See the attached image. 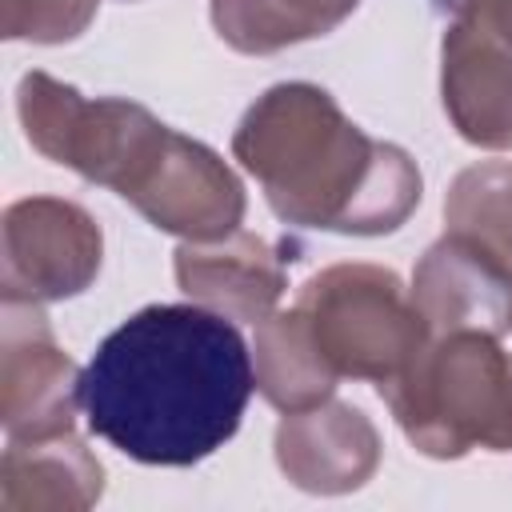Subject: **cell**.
I'll return each instance as SVG.
<instances>
[{
  "instance_id": "cell-15",
  "label": "cell",
  "mask_w": 512,
  "mask_h": 512,
  "mask_svg": "<svg viewBox=\"0 0 512 512\" xmlns=\"http://www.w3.org/2000/svg\"><path fill=\"white\" fill-rule=\"evenodd\" d=\"M444 232L472 244L512 280V160H480L452 180Z\"/></svg>"
},
{
  "instance_id": "cell-8",
  "label": "cell",
  "mask_w": 512,
  "mask_h": 512,
  "mask_svg": "<svg viewBox=\"0 0 512 512\" xmlns=\"http://www.w3.org/2000/svg\"><path fill=\"white\" fill-rule=\"evenodd\" d=\"M276 464L300 492H356L380 468V432L356 404L328 396L312 408L284 412L276 424Z\"/></svg>"
},
{
  "instance_id": "cell-4",
  "label": "cell",
  "mask_w": 512,
  "mask_h": 512,
  "mask_svg": "<svg viewBox=\"0 0 512 512\" xmlns=\"http://www.w3.org/2000/svg\"><path fill=\"white\" fill-rule=\"evenodd\" d=\"M296 308L336 368V376L388 384L428 344V324L412 304V288L384 264H332L304 280Z\"/></svg>"
},
{
  "instance_id": "cell-3",
  "label": "cell",
  "mask_w": 512,
  "mask_h": 512,
  "mask_svg": "<svg viewBox=\"0 0 512 512\" xmlns=\"http://www.w3.org/2000/svg\"><path fill=\"white\" fill-rule=\"evenodd\" d=\"M380 400L408 444L432 460H460L476 448L512 452V352L492 332L428 336L420 356L380 384Z\"/></svg>"
},
{
  "instance_id": "cell-1",
  "label": "cell",
  "mask_w": 512,
  "mask_h": 512,
  "mask_svg": "<svg viewBox=\"0 0 512 512\" xmlns=\"http://www.w3.org/2000/svg\"><path fill=\"white\" fill-rule=\"evenodd\" d=\"M256 388L236 320L204 304H152L112 328L84 368L88 428L136 464L188 468L224 448Z\"/></svg>"
},
{
  "instance_id": "cell-5",
  "label": "cell",
  "mask_w": 512,
  "mask_h": 512,
  "mask_svg": "<svg viewBox=\"0 0 512 512\" xmlns=\"http://www.w3.org/2000/svg\"><path fill=\"white\" fill-rule=\"evenodd\" d=\"M152 228L180 240H216L244 220V184L200 140L164 128L140 168L116 192Z\"/></svg>"
},
{
  "instance_id": "cell-10",
  "label": "cell",
  "mask_w": 512,
  "mask_h": 512,
  "mask_svg": "<svg viewBox=\"0 0 512 512\" xmlns=\"http://www.w3.org/2000/svg\"><path fill=\"white\" fill-rule=\"evenodd\" d=\"M440 100L476 148H512V52L452 16L440 40Z\"/></svg>"
},
{
  "instance_id": "cell-14",
  "label": "cell",
  "mask_w": 512,
  "mask_h": 512,
  "mask_svg": "<svg viewBox=\"0 0 512 512\" xmlns=\"http://www.w3.org/2000/svg\"><path fill=\"white\" fill-rule=\"evenodd\" d=\"M360 0H208L216 36L244 56H272L280 48L328 36L356 12Z\"/></svg>"
},
{
  "instance_id": "cell-13",
  "label": "cell",
  "mask_w": 512,
  "mask_h": 512,
  "mask_svg": "<svg viewBox=\"0 0 512 512\" xmlns=\"http://www.w3.org/2000/svg\"><path fill=\"white\" fill-rule=\"evenodd\" d=\"M252 368L260 396L280 412H300L336 392V368L324 360L308 316L292 308H276L256 324Z\"/></svg>"
},
{
  "instance_id": "cell-6",
  "label": "cell",
  "mask_w": 512,
  "mask_h": 512,
  "mask_svg": "<svg viewBox=\"0 0 512 512\" xmlns=\"http://www.w3.org/2000/svg\"><path fill=\"white\" fill-rule=\"evenodd\" d=\"M104 260L100 224L72 200L24 196L4 208L0 224V292L4 300L80 296Z\"/></svg>"
},
{
  "instance_id": "cell-7",
  "label": "cell",
  "mask_w": 512,
  "mask_h": 512,
  "mask_svg": "<svg viewBox=\"0 0 512 512\" xmlns=\"http://www.w3.org/2000/svg\"><path fill=\"white\" fill-rule=\"evenodd\" d=\"M0 316V424L8 440L72 432L76 412L84 408V372L56 344L40 304L4 300Z\"/></svg>"
},
{
  "instance_id": "cell-9",
  "label": "cell",
  "mask_w": 512,
  "mask_h": 512,
  "mask_svg": "<svg viewBox=\"0 0 512 512\" xmlns=\"http://www.w3.org/2000/svg\"><path fill=\"white\" fill-rule=\"evenodd\" d=\"M176 284L184 296L228 320L260 324L276 312L288 272L284 256L264 236L236 228L216 240H184L176 248Z\"/></svg>"
},
{
  "instance_id": "cell-17",
  "label": "cell",
  "mask_w": 512,
  "mask_h": 512,
  "mask_svg": "<svg viewBox=\"0 0 512 512\" xmlns=\"http://www.w3.org/2000/svg\"><path fill=\"white\" fill-rule=\"evenodd\" d=\"M456 16L512 52V0H460Z\"/></svg>"
},
{
  "instance_id": "cell-18",
  "label": "cell",
  "mask_w": 512,
  "mask_h": 512,
  "mask_svg": "<svg viewBox=\"0 0 512 512\" xmlns=\"http://www.w3.org/2000/svg\"><path fill=\"white\" fill-rule=\"evenodd\" d=\"M508 332H512V312H508Z\"/></svg>"
},
{
  "instance_id": "cell-16",
  "label": "cell",
  "mask_w": 512,
  "mask_h": 512,
  "mask_svg": "<svg viewBox=\"0 0 512 512\" xmlns=\"http://www.w3.org/2000/svg\"><path fill=\"white\" fill-rule=\"evenodd\" d=\"M100 0H0V28L8 40H32V44H64L76 40Z\"/></svg>"
},
{
  "instance_id": "cell-12",
  "label": "cell",
  "mask_w": 512,
  "mask_h": 512,
  "mask_svg": "<svg viewBox=\"0 0 512 512\" xmlns=\"http://www.w3.org/2000/svg\"><path fill=\"white\" fill-rule=\"evenodd\" d=\"M104 496V464L72 432L8 440L0 460V512H84Z\"/></svg>"
},
{
  "instance_id": "cell-11",
  "label": "cell",
  "mask_w": 512,
  "mask_h": 512,
  "mask_svg": "<svg viewBox=\"0 0 512 512\" xmlns=\"http://www.w3.org/2000/svg\"><path fill=\"white\" fill-rule=\"evenodd\" d=\"M412 304L424 316L428 336L460 328L504 336L512 312V280L472 244L444 232L416 264Z\"/></svg>"
},
{
  "instance_id": "cell-2",
  "label": "cell",
  "mask_w": 512,
  "mask_h": 512,
  "mask_svg": "<svg viewBox=\"0 0 512 512\" xmlns=\"http://www.w3.org/2000/svg\"><path fill=\"white\" fill-rule=\"evenodd\" d=\"M232 156L272 212L296 228L384 236L420 204L416 160L368 136L332 92L292 80L260 92L232 132Z\"/></svg>"
}]
</instances>
